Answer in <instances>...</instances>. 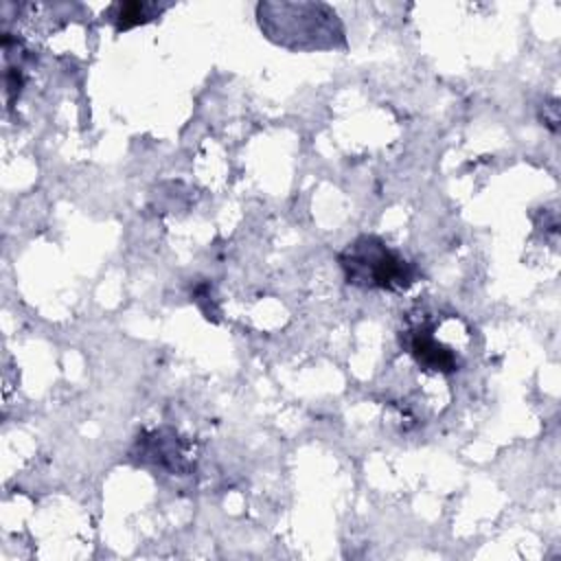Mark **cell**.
I'll list each match as a JSON object with an SVG mask.
<instances>
[{
  "instance_id": "1",
  "label": "cell",
  "mask_w": 561,
  "mask_h": 561,
  "mask_svg": "<svg viewBox=\"0 0 561 561\" xmlns=\"http://www.w3.org/2000/svg\"><path fill=\"white\" fill-rule=\"evenodd\" d=\"M259 24L270 39L289 48H331L342 42V24L333 9L311 2L259 4Z\"/></svg>"
},
{
  "instance_id": "2",
  "label": "cell",
  "mask_w": 561,
  "mask_h": 561,
  "mask_svg": "<svg viewBox=\"0 0 561 561\" xmlns=\"http://www.w3.org/2000/svg\"><path fill=\"white\" fill-rule=\"evenodd\" d=\"M346 283L362 289L403 291L416 278V267L379 237L362 234L340 252Z\"/></svg>"
},
{
  "instance_id": "3",
  "label": "cell",
  "mask_w": 561,
  "mask_h": 561,
  "mask_svg": "<svg viewBox=\"0 0 561 561\" xmlns=\"http://www.w3.org/2000/svg\"><path fill=\"white\" fill-rule=\"evenodd\" d=\"M405 346L410 357L421 366L423 370H434V373H456L460 366V359L451 346L440 342L432 324H414L405 333Z\"/></svg>"
},
{
  "instance_id": "4",
  "label": "cell",
  "mask_w": 561,
  "mask_h": 561,
  "mask_svg": "<svg viewBox=\"0 0 561 561\" xmlns=\"http://www.w3.org/2000/svg\"><path fill=\"white\" fill-rule=\"evenodd\" d=\"M136 447L142 462H153L173 473H184L191 467L184 443L173 432H151L138 438Z\"/></svg>"
},
{
  "instance_id": "5",
  "label": "cell",
  "mask_w": 561,
  "mask_h": 561,
  "mask_svg": "<svg viewBox=\"0 0 561 561\" xmlns=\"http://www.w3.org/2000/svg\"><path fill=\"white\" fill-rule=\"evenodd\" d=\"M164 7H158L156 2H114L107 7V11L103 13L116 31H127V28H134L138 24H145L153 18L160 15Z\"/></svg>"
}]
</instances>
